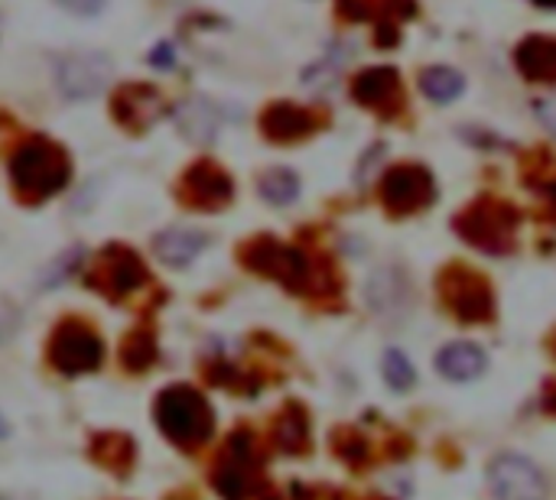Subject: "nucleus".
<instances>
[{"label":"nucleus","instance_id":"nucleus-1","mask_svg":"<svg viewBox=\"0 0 556 500\" xmlns=\"http://www.w3.org/2000/svg\"><path fill=\"white\" fill-rule=\"evenodd\" d=\"M68 179H72L68 153L46 137L23 140L10 156V182L29 202L59 195L68 185Z\"/></svg>","mask_w":556,"mask_h":500},{"label":"nucleus","instance_id":"nucleus-2","mask_svg":"<svg viewBox=\"0 0 556 500\" xmlns=\"http://www.w3.org/2000/svg\"><path fill=\"white\" fill-rule=\"evenodd\" d=\"M156 423L163 430L166 439H173L176 446H202L212 436V407L205 403V397L186 384L166 387L156 397Z\"/></svg>","mask_w":556,"mask_h":500},{"label":"nucleus","instance_id":"nucleus-3","mask_svg":"<svg viewBox=\"0 0 556 500\" xmlns=\"http://www.w3.org/2000/svg\"><path fill=\"white\" fill-rule=\"evenodd\" d=\"M49 361H52L55 371H62L68 377L91 374L104 361V345L88 325L65 322V325H59V332L49 342Z\"/></svg>","mask_w":556,"mask_h":500},{"label":"nucleus","instance_id":"nucleus-4","mask_svg":"<svg viewBox=\"0 0 556 500\" xmlns=\"http://www.w3.org/2000/svg\"><path fill=\"white\" fill-rule=\"evenodd\" d=\"M114 65L101 52H68L55 62V81L59 91L72 101L98 98L111 85Z\"/></svg>","mask_w":556,"mask_h":500},{"label":"nucleus","instance_id":"nucleus-5","mask_svg":"<svg viewBox=\"0 0 556 500\" xmlns=\"http://www.w3.org/2000/svg\"><path fill=\"white\" fill-rule=\"evenodd\" d=\"M489 488L495 500H547V482L525 456H498L489 465Z\"/></svg>","mask_w":556,"mask_h":500},{"label":"nucleus","instance_id":"nucleus-6","mask_svg":"<svg viewBox=\"0 0 556 500\" xmlns=\"http://www.w3.org/2000/svg\"><path fill=\"white\" fill-rule=\"evenodd\" d=\"M244 264H248L251 270L264 273V277H274V280L293 286V290H300V286L306 283V277H309L306 257H303L296 247L277 244V241H270V238L254 241V244L244 251Z\"/></svg>","mask_w":556,"mask_h":500},{"label":"nucleus","instance_id":"nucleus-7","mask_svg":"<svg viewBox=\"0 0 556 500\" xmlns=\"http://www.w3.org/2000/svg\"><path fill=\"white\" fill-rule=\"evenodd\" d=\"M433 198V176L424 166H394L381 179V202L394 215H410Z\"/></svg>","mask_w":556,"mask_h":500},{"label":"nucleus","instance_id":"nucleus-8","mask_svg":"<svg viewBox=\"0 0 556 500\" xmlns=\"http://www.w3.org/2000/svg\"><path fill=\"white\" fill-rule=\"evenodd\" d=\"M235 195V182L231 176L208 163V159H199L195 166L186 169L182 176V198L192 205V208H202V211H215V208H225Z\"/></svg>","mask_w":556,"mask_h":500},{"label":"nucleus","instance_id":"nucleus-9","mask_svg":"<svg viewBox=\"0 0 556 500\" xmlns=\"http://www.w3.org/2000/svg\"><path fill=\"white\" fill-rule=\"evenodd\" d=\"M111 107H114V117H117L124 127L143 130V127H150V124L160 117L163 98H160V91L150 88V85H124V88H117Z\"/></svg>","mask_w":556,"mask_h":500},{"label":"nucleus","instance_id":"nucleus-10","mask_svg":"<svg viewBox=\"0 0 556 500\" xmlns=\"http://www.w3.org/2000/svg\"><path fill=\"white\" fill-rule=\"evenodd\" d=\"M261 130L277 140V143H293V140H303L316 130V117L300 107V104H290V101H277L264 111L261 117Z\"/></svg>","mask_w":556,"mask_h":500},{"label":"nucleus","instance_id":"nucleus-11","mask_svg":"<svg viewBox=\"0 0 556 500\" xmlns=\"http://www.w3.org/2000/svg\"><path fill=\"white\" fill-rule=\"evenodd\" d=\"M248 465H251L248 439H244V436H238V439H231V446H228L225 459H222V462H218V469H215V488H218V495H222V498L225 500L248 498V488H251V472H248Z\"/></svg>","mask_w":556,"mask_h":500},{"label":"nucleus","instance_id":"nucleus-12","mask_svg":"<svg viewBox=\"0 0 556 500\" xmlns=\"http://www.w3.org/2000/svg\"><path fill=\"white\" fill-rule=\"evenodd\" d=\"M101 280H104L111 296H127V293H134V290H140L147 283V270H143V264H140V257L134 251L111 247L101 257Z\"/></svg>","mask_w":556,"mask_h":500},{"label":"nucleus","instance_id":"nucleus-13","mask_svg":"<svg viewBox=\"0 0 556 500\" xmlns=\"http://www.w3.org/2000/svg\"><path fill=\"white\" fill-rule=\"evenodd\" d=\"M352 94H355V101L365 104V107H391V104H397V98H401L397 68L381 65V68H365V72H358L355 81H352Z\"/></svg>","mask_w":556,"mask_h":500},{"label":"nucleus","instance_id":"nucleus-14","mask_svg":"<svg viewBox=\"0 0 556 500\" xmlns=\"http://www.w3.org/2000/svg\"><path fill=\"white\" fill-rule=\"evenodd\" d=\"M176 127L189 143L205 146L218 137L222 117H218L215 104H208L205 98H189L176 107Z\"/></svg>","mask_w":556,"mask_h":500},{"label":"nucleus","instance_id":"nucleus-15","mask_svg":"<svg viewBox=\"0 0 556 500\" xmlns=\"http://www.w3.org/2000/svg\"><path fill=\"white\" fill-rule=\"evenodd\" d=\"M208 238L195 228H166L153 238V251L166 267H189L202 251Z\"/></svg>","mask_w":556,"mask_h":500},{"label":"nucleus","instance_id":"nucleus-16","mask_svg":"<svg viewBox=\"0 0 556 500\" xmlns=\"http://www.w3.org/2000/svg\"><path fill=\"white\" fill-rule=\"evenodd\" d=\"M437 368H440L443 377L466 384V381H476V377L485 374L489 358H485V351H482L479 345H472V342H453V345H446V348L440 351Z\"/></svg>","mask_w":556,"mask_h":500},{"label":"nucleus","instance_id":"nucleus-17","mask_svg":"<svg viewBox=\"0 0 556 500\" xmlns=\"http://www.w3.org/2000/svg\"><path fill=\"white\" fill-rule=\"evenodd\" d=\"M515 62L531 81H556V36H528L518 46Z\"/></svg>","mask_w":556,"mask_h":500},{"label":"nucleus","instance_id":"nucleus-18","mask_svg":"<svg viewBox=\"0 0 556 500\" xmlns=\"http://www.w3.org/2000/svg\"><path fill=\"white\" fill-rule=\"evenodd\" d=\"M420 91L437 101V104H450L456 101L463 91H466V78L459 68H450V65H433V68H424L420 75Z\"/></svg>","mask_w":556,"mask_h":500},{"label":"nucleus","instance_id":"nucleus-19","mask_svg":"<svg viewBox=\"0 0 556 500\" xmlns=\"http://www.w3.org/2000/svg\"><path fill=\"white\" fill-rule=\"evenodd\" d=\"M257 192L270 205H293L300 195V176L287 166H274L257 179Z\"/></svg>","mask_w":556,"mask_h":500},{"label":"nucleus","instance_id":"nucleus-20","mask_svg":"<svg viewBox=\"0 0 556 500\" xmlns=\"http://www.w3.org/2000/svg\"><path fill=\"white\" fill-rule=\"evenodd\" d=\"M381 371H384L388 387H391V390H397V394L410 390V387H414V381H417V371H414L410 358H407L404 351H397V348H388V351H384V358H381Z\"/></svg>","mask_w":556,"mask_h":500},{"label":"nucleus","instance_id":"nucleus-21","mask_svg":"<svg viewBox=\"0 0 556 500\" xmlns=\"http://www.w3.org/2000/svg\"><path fill=\"white\" fill-rule=\"evenodd\" d=\"M453 309H456L463 319H482V316L492 312V299H489V293H485L479 283H469L466 290H456Z\"/></svg>","mask_w":556,"mask_h":500},{"label":"nucleus","instance_id":"nucleus-22","mask_svg":"<svg viewBox=\"0 0 556 500\" xmlns=\"http://www.w3.org/2000/svg\"><path fill=\"white\" fill-rule=\"evenodd\" d=\"M81 257H85V251L81 247H72V251H65V254H59L55 257V264L46 270V277H42V290H49V286H59V283H65L72 273H78V264H81Z\"/></svg>","mask_w":556,"mask_h":500},{"label":"nucleus","instance_id":"nucleus-23","mask_svg":"<svg viewBox=\"0 0 556 500\" xmlns=\"http://www.w3.org/2000/svg\"><path fill=\"white\" fill-rule=\"evenodd\" d=\"M156 361V345L147 338V335H134L127 342V355H124V364L134 368V371H143Z\"/></svg>","mask_w":556,"mask_h":500},{"label":"nucleus","instance_id":"nucleus-24","mask_svg":"<svg viewBox=\"0 0 556 500\" xmlns=\"http://www.w3.org/2000/svg\"><path fill=\"white\" fill-rule=\"evenodd\" d=\"M277 436H280V446L283 449H303L306 446V423H303V416L296 410L287 413V420L280 423Z\"/></svg>","mask_w":556,"mask_h":500},{"label":"nucleus","instance_id":"nucleus-25","mask_svg":"<svg viewBox=\"0 0 556 500\" xmlns=\"http://www.w3.org/2000/svg\"><path fill=\"white\" fill-rule=\"evenodd\" d=\"M534 111H538L541 124H544V127H547V130L556 137V94H551V98H538Z\"/></svg>","mask_w":556,"mask_h":500},{"label":"nucleus","instance_id":"nucleus-26","mask_svg":"<svg viewBox=\"0 0 556 500\" xmlns=\"http://www.w3.org/2000/svg\"><path fill=\"white\" fill-rule=\"evenodd\" d=\"M55 3H62L65 10H72V13H78V16H94V13L104 10L108 0H55Z\"/></svg>","mask_w":556,"mask_h":500},{"label":"nucleus","instance_id":"nucleus-27","mask_svg":"<svg viewBox=\"0 0 556 500\" xmlns=\"http://www.w3.org/2000/svg\"><path fill=\"white\" fill-rule=\"evenodd\" d=\"M173 59H176V52H173L169 42H160V46H153V52H150V65H160V68H169Z\"/></svg>","mask_w":556,"mask_h":500},{"label":"nucleus","instance_id":"nucleus-28","mask_svg":"<svg viewBox=\"0 0 556 500\" xmlns=\"http://www.w3.org/2000/svg\"><path fill=\"white\" fill-rule=\"evenodd\" d=\"M538 7H547V10H556V0H534Z\"/></svg>","mask_w":556,"mask_h":500},{"label":"nucleus","instance_id":"nucleus-29","mask_svg":"<svg viewBox=\"0 0 556 500\" xmlns=\"http://www.w3.org/2000/svg\"><path fill=\"white\" fill-rule=\"evenodd\" d=\"M3 436H7V420L0 416V439H3Z\"/></svg>","mask_w":556,"mask_h":500},{"label":"nucleus","instance_id":"nucleus-30","mask_svg":"<svg viewBox=\"0 0 556 500\" xmlns=\"http://www.w3.org/2000/svg\"><path fill=\"white\" fill-rule=\"evenodd\" d=\"M547 192H551V195H554V198H556V182H554V185H551V189H547Z\"/></svg>","mask_w":556,"mask_h":500}]
</instances>
